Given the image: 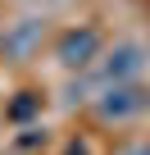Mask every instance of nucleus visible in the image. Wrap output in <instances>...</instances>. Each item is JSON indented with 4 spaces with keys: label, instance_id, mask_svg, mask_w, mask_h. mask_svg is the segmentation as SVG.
I'll list each match as a JSON object with an SVG mask.
<instances>
[{
    "label": "nucleus",
    "instance_id": "obj_1",
    "mask_svg": "<svg viewBox=\"0 0 150 155\" xmlns=\"http://www.w3.org/2000/svg\"><path fill=\"white\" fill-rule=\"evenodd\" d=\"M145 105H150V91L136 82V78H127V82H109V87H105V96L96 101V114L123 123V119H136Z\"/></svg>",
    "mask_w": 150,
    "mask_h": 155
},
{
    "label": "nucleus",
    "instance_id": "obj_4",
    "mask_svg": "<svg viewBox=\"0 0 150 155\" xmlns=\"http://www.w3.org/2000/svg\"><path fill=\"white\" fill-rule=\"evenodd\" d=\"M32 114H41V96H37V91H18V96L9 101V110H5L9 123H27Z\"/></svg>",
    "mask_w": 150,
    "mask_h": 155
},
{
    "label": "nucleus",
    "instance_id": "obj_5",
    "mask_svg": "<svg viewBox=\"0 0 150 155\" xmlns=\"http://www.w3.org/2000/svg\"><path fill=\"white\" fill-rule=\"evenodd\" d=\"M127 155H150V146H132V150H127Z\"/></svg>",
    "mask_w": 150,
    "mask_h": 155
},
{
    "label": "nucleus",
    "instance_id": "obj_2",
    "mask_svg": "<svg viewBox=\"0 0 150 155\" xmlns=\"http://www.w3.org/2000/svg\"><path fill=\"white\" fill-rule=\"evenodd\" d=\"M100 46H105V37H100L96 28H68V32L55 41V59H59L64 68H91V64L100 59Z\"/></svg>",
    "mask_w": 150,
    "mask_h": 155
},
{
    "label": "nucleus",
    "instance_id": "obj_3",
    "mask_svg": "<svg viewBox=\"0 0 150 155\" xmlns=\"http://www.w3.org/2000/svg\"><path fill=\"white\" fill-rule=\"evenodd\" d=\"M141 68V46H118L105 64V82H127V78H136Z\"/></svg>",
    "mask_w": 150,
    "mask_h": 155
}]
</instances>
